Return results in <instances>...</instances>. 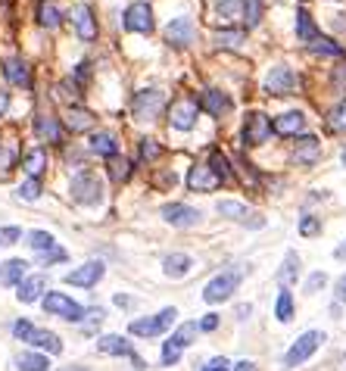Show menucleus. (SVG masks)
Segmentation results:
<instances>
[{
    "label": "nucleus",
    "instance_id": "31",
    "mask_svg": "<svg viewBox=\"0 0 346 371\" xmlns=\"http://www.w3.org/2000/svg\"><path fill=\"white\" fill-rule=\"evenodd\" d=\"M131 172H135V162H131L128 156H113V160H106V175L113 184H125V181L131 178Z\"/></svg>",
    "mask_w": 346,
    "mask_h": 371
},
{
    "label": "nucleus",
    "instance_id": "4",
    "mask_svg": "<svg viewBox=\"0 0 346 371\" xmlns=\"http://www.w3.org/2000/svg\"><path fill=\"white\" fill-rule=\"evenodd\" d=\"M196 331H200V325H196V321H184L181 328H175V334H172L169 340L162 343V353H160V362H162V365H166V368L178 365V362H181V353H184L187 346L194 343Z\"/></svg>",
    "mask_w": 346,
    "mask_h": 371
},
{
    "label": "nucleus",
    "instance_id": "54",
    "mask_svg": "<svg viewBox=\"0 0 346 371\" xmlns=\"http://www.w3.org/2000/svg\"><path fill=\"white\" fill-rule=\"evenodd\" d=\"M196 325H200V331H216V328H218V315H216V312L203 315V319L196 321Z\"/></svg>",
    "mask_w": 346,
    "mask_h": 371
},
{
    "label": "nucleus",
    "instance_id": "19",
    "mask_svg": "<svg viewBox=\"0 0 346 371\" xmlns=\"http://www.w3.org/2000/svg\"><path fill=\"white\" fill-rule=\"evenodd\" d=\"M318 156H321V140L316 138V134H303V138L296 140V147H294V162L309 169V165L318 162Z\"/></svg>",
    "mask_w": 346,
    "mask_h": 371
},
{
    "label": "nucleus",
    "instance_id": "17",
    "mask_svg": "<svg viewBox=\"0 0 346 371\" xmlns=\"http://www.w3.org/2000/svg\"><path fill=\"white\" fill-rule=\"evenodd\" d=\"M44 297H47V275H41V272L28 275V278L19 284V290H16V299L26 306L38 303V299H44Z\"/></svg>",
    "mask_w": 346,
    "mask_h": 371
},
{
    "label": "nucleus",
    "instance_id": "16",
    "mask_svg": "<svg viewBox=\"0 0 346 371\" xmlns=\"http://www.w3.org/2000/svg\"><path fill=\"white\" fill-rule=\"evenodd\" d=\"M218 184H222V181L212 175V169L206 162H196L194 169L187 172V187H191L194 194H212Z\"/></svg>",
    "mask_w": 346,
    "mask_h": 371
},
{
    "label": "nucleus",
    "instance_id": "39",
    "mask_svg": "<svg viewBox=\"0 0 346 371\" xmlns=\"http://www.w3.org/2000/svg\"><path fill=\"white\" fill-rule=\"evenodd\" d=\"M41 194H44L41 178H26V181L19 184V191H16V196H19V200H26V203H35Z\"/></svg>",
    "mask_w": 346,
    "mask_h": 371
},
{
    "label": "nucleus",
    "instance_id": "42",
    "mask_svg": "<svg viewBox=\"0 0 346 371\" xmlns=\"http://www.w3.org/2000/svg\"><path fill=\"white\" fill-rule=\"evenodd\" d=\"M274 315H278V321H287L294 319V297H290V290H281L278 294V303H274Z\"/></svg>",
    "mask_w": 346,
    "mask_h": 371
},
{
    "label": "nucleus",
    "instance_id": "32",
    "mask_svg": "<svg viewBox=\"0 0 346 371\" xmlns=\"http://www.w3.org/2000/svg\"><path fill=\"white\" fill-rule=\"evenodd\" d=\"M22 169H26L28 178H41L47 169V150L44 147H31L26 156H22Z\"/></svg>",
    "mask_w": 346,
    "mask_h": 371
},
{
    "label": "nucleus",
    "instance_id": "14",
    "mask_svg": "<svg viewBox=\"0 0 346 371\" xmlns=\"http://www.w3.org/2000/svg\"><path fill=\"white\" fill-rule=\"evenodd\" d=\"M196 38V28H194V19L191 16H178L166 26V41L172 47H191Z\"/></svg>",
    "mask_w": 346,
    "mask_h": 371
},
{
    "label": "nucleus",
    "instance_id": "50",
    "mask_svg": "<svg viewBox=\"0 0 346 371\" xmlns=\"http://www.w3.org/2000/svg\"><path fill=\"white\" fill-rule=\"evenodd\" d=\"M69 259V253L62 250V247H53L50 253H44L41 256V265H57V262H66Z\"/></svg>",
    "mask_w": 346,
    "mask_h": 371
},
{
    "label": "nucleus",
    "instance_id": "28",
    "mask_svg": "<svg viewBox=\"0 0 346 371\" xmlns=\"http://www.w3.org/2000/svg\"><path fill=\"white\" fill-rule=\"evenodd\" d=\"M35 134L41 140H47V144H62V125L57 116H38L35 119Z\"/></svg>",
    "mask_w": 346,
    "mask_h": 371
},
{
    "label": "nucleus",
    "instance_id": "49",
    "mask_svg": "<svg viewBox=\"0 0 346 371\" xmlns=\"http://www.w3.org/2000/svg\"><path fill=\"white\" fill-rule=\"evenodd\" d=\"M216 41L222 44V47H240V41H243V31H238V28L218 31V35H216Z\"/></svg>",
    "mask_w": 346,
    "mask_h": 371
},
{
    "label": "nucleus",
    "instance_id": "60",
    "mask_svg": "<svg viewBox=\"0 0 346 371\" xmlns=\"http://www.w3.org/2000/svg\"><path fill=\"white\" fill-rule=\"evenodd\" d=\"M334 256H337V259H346V240H343V243H340V247H337V250H334Z\"/></svg>",
    "mask_w": 346,
    "mask_h": 371
},
{
    "label": "nucleus",
    "instance_id": "25",
    "mask_svg": "<svg viewBox=\"0 0 346 371\" xmlns=\"http://www.w3.org/2000/svg\"><path fill=\"white\" fill-rule=\"evenodd\" d=\"M200 106L206 109L209 116H216V119H222V116L231 113V97L222 91H216V88H209V91H203V97H200Z\"/></svg>",
    "mask_w": 346,
    "mask_h": 371
},
{
    "label": "nucleus",
    "instance_id": "27",
    "mask_svg": "<svg viewBox=\"0 0 346 371\" xmlns=\"http://www.w3.org/2000/svg\"><path fill=\"white\" fill-rule=\"evenodd\" d=\"M94 113H88V109H82V106H69L66 109V116H62V125H66L72 134H82V131H91L94 128Z\"/></svg>",
    "mask_w": 346,
    "mask_h": 371
},
{
    "label": "nucleus",
    "instance_id": "52",
    "mask_svg": "<svg viewBox=\"0 0 346 371\" xmlns=\"http://www.w3.org/2000/svg\"><path fill=\"white\" fill-rule=\"evenodd\" d=\"M325 281H328V275L325 272H316L309 281H306V294H318V287H325Z\"/></svg>",
    "mask_w": 346,
    "mask_h": 371
},
{
    "label": "nucleus",
    "instance_id": "20",
    "mask_svg": "<svg viewBox=\"0 0 346 371\" xmlns=\"http://www.w3.org/2000/svg\"><path fill=\"white\" fill-rule=\"evenodd\" d=\"M97 353H104V356L131 359V356H135V346H131V340H128V337H122V334H104L97 340Z\"/></svg>",
    "mask_w": 346,
    "mask_h": 371
},
{
    "label": "nucleus",
    "instance_id": "47",
    "mask_svg": "<svg viewBox=\"0 0 346 371\" xmlns=\"http://www.w3.org/2000/svg\"><path fill=\"white\" fill-rule=\"evenodd\" d=\"M328 122H331V128H334V131H346V100H343V104H337V106L331 109Z\"/></svg>",
    "mask_w": 346,
    "mask_h": 371
},
{
    "label": "nucleus",
    "instance_id": "56",
    "mask_svg": "<svg viewBox=\"0 0 346 371\" xmlns=\"http://www.w3.org/2000/svg\"><path fill=\"white\" fill-rule=\"evenodd\" d=\"M116 306H122V309H131L135 306V297H125V294H116V299H113Z\"/></svg>",
    "mask_w": 346,
    "mask_h": 371
},
{
    "label": "nucleus",
    "instance_id": "41",
    "mask_svg": "<svg viewBox=\"0 0 346 371\" xmlns=\"http://www.w3.org/2000/svg\"><path fill=\"white\" fill-rule=\"evenodd\" d=\"M138 156H140V162H147V165H150V162H156V160H160V156H162V147H160V140H153V138H144V140H140V144H138Z\"/></svg>",
    "mask_w": 346,
    "mask_h": 371
},
{
    "label": "nucleus",
    "instance_id": "3",
    "mask_svg": "<svg viewBox=\"0 0 346 371\" xmlns=\"http://www.w3.org/2000/svg\"><path fill=\"white\" fill-rule=\"evenodd\" d=\"M41 303H44V312L53 315V319H62V321H69V325H82V321H84V306L75 303L69 294L50 290Z\"/></svg>",
    "mask_w": 346,
    "mask_h": 371
},
{
    "label": "nucleus",
    "instance_id": "8",
    "mask_svg": "<svg viewBox=\"0 0 346 371\" xmlns=\"http://www.w3.org/2000/svg\"><path fill=\"white\" fill-rule=\"evenodd\" d=\"M160 216H162V222L172 228H194V225H200L203 212L187 206V203H166V206L160 209Z\"/></svg>",
    "mask_w": 346,
    "mask_h": 371
},
{
    "label": "nucleus",
    "instance_id": "34",
    "mask_svg": "<svg viewBox=\"0 0 346 371\" xmlns=\"http://www.w3.org/2000/svg\"><path fill=\"white\" fill-rule=\"evenodd\" d=\"M296 278H300V256H296L294 250H287L284 262L278 268V281L287 287V284H296Z\"/></svg>",
    "mask_w": 346,
    "mask_h": 371
},
{
    "label": "nucleus",
    "instance_id": "40",
    "mask_svg": "<svg viewBox=\"0 0 346 371\" xmlns=\"http://www.w3.org/2000/svg\"><path fill=\"white\" fill-rule=\"evenodd\" d=\"M216 13L222 16L225 22L243 19V0H218V4H216Z\"/></svg>",
    "mask_w": 346,
    "mask_h": 371
},
{
    "label": "nucleus",
    "instance_id": "45",
    "mask_svg": "<svg viewBox=\"0 0 346 371\" xmlns=\"http://www.w3.org/2000/svg\"><path fill=\"white\" fill-rule=\"evenodd\" d=\"M296 228H300L303 238H316V234H321V218L318 216H303Z\"/></svg>",
    "mask_w": 346,
    "mask_h": 371
},
{
    "label": "nucleus",
    "instance_id": "6",
    "mask_svg": "<svg viewBox=\"0 0 346 371\" xmlns=\"http://www.w3.org/2000/svg\"><path fill=\"white\" fill-rule=\"evenodd\" d=\"M240 278H243L240 268H228V272L216 275V278L203 287V299H206V303H225V299H231L234 290L240 287Z\"/></svg>",
    "mask_w": 346,
    "mask_h": 371
},
{
    "label": "nucleus",
    "instance_id": "12",
    "mask_svg": "<svg viewBox=\"0 0 346 371\" xmlns=\"http://www.w3.org/2000/svg\"><path fill=\"white\" fill-rule=\"evenodd\" d=\"M272 134V119L265 113H250L247 122H243V144L247 147H259L265 144Z\"/></svg>",
    "mask_w": 346,
    "mask_h": 371
},
{
    "label": "nucleus",
    "instance_id": "61",
    "mask_svg": "<svg viewBox=\"0 0 346 371\" xmlns=\"http://www.w3.org/2000/svg\"><path fill=\"white\" fill-rule=\"evenodd\" d=\"M60 371H88L84 365H66V368H60Z\"/></svg>",
    "mask_w": 346,
    "mask_h": 371
},
{
    "label": "nucleus",
    "instance_id": "51",
    "mask_svg": "<svg viewBox=\"0 0 346 371\" xmlns=\"http://www.w3.org/2000/svg\"><path fill=\"white\" fill-rule=\"evenodd\" d=\"M331 84H334V91L346 94V62H340V66L334 69V75H331Z\"/></svg>",
    "mask_w": 346,
    "mask_h": 371
},
{
    "label": "nucleus",
    "instance_id": "55",
    "mask_svg": "<svg viewBox=\"0 0 346 371\" xmlns=\"http://www.w3.org/2000/svg\"><path fill=\"white\" fill-rule=\"evenodd\" d=\"M334 297H337V303H346V275H340V278H337Z\"/></svg>",
    "mask_w": 346,
    "mask_h": 371
},
{
    "label": "nucleus",
    "instance_id": "36",
    "mask_svg": "<svg viewBox=\"0 0 346 371\" xmlns=\"http://www.w3.org/2000/svg\"><path fill=\"white\" fill-rule=\"evenodd\" d=\"M209 169H212V175H216L218 181H231V160L222 153V150H212L209 153Z\"/></svg>",
    "mask_w": 346,
    "mask_h": 371
},
{
    "label": "nucleus",
    "instance_id": "53",
    "mask_svg": "<svg viewBox=\"0 0 346 371\" xmlns=\"http://www.w3.org/2000/svg\"><path fill=\"white\" fill-rule=\"evenodd\" d=\"M203 371H231V362H228L225 356H216V359H209L206 365H203Z\"/></svg>",
    "mask_w": 346,
    "mask_h": 371
},
{
    "label": "nucleus",
    "instance_id": "5",
    "mask_svg": "<svg viewBox=\"0 0 346 371\" xmlns=\"http://www.w3.org/2000/svg\"><path fill=\"white\" fill-rule=\"evenodd\" d=\"M162 106H166V91L144 88V91L135 94V100H131V116H135L138 122H153L156 116L162 113Z\"/></svg>",
    "mask_w": 346,
    "mask_h": 371
},
{
    "label": "nucleus",
    "instance_id": "59",
    "mask_svg": "<svg viewBox=\"0 0 346 371\" xmlns=\"http://www.w3.org/2000/svg\"><path fill=\"white\" fill-rule=\"evenodd\" d=\"M234 371H259V368H256V362L243 359V362H238V365H234Z\"/></svg>",
    "mask_w": 346,
    "mask_h": 371
},
{
    "label": "nucleus",
    "instance_id": "30",
    "mask_svg": "<svg viewBox=\"0 0 346 371\" xmlns=\"http://www.w3.org/2000/svg\"><path fill=\"white\" fill-rule=\"evenodd\" d=\"M13 362L19 371H50V356H44L38 350H22Z\"/></svg>",
    "mask_w": 346,
    "mask_h": 371
},
{
    "label": "nucleus",
    "instance_id": "7",
    "mask_svg": "<svg viewBox=\"0 0 346 371\" xmlns=\"http://www.w3.org/2000/svg\"><path fill=\"white\" fill-rule=\"evenodd\" d=\"M325 343V334L321 331H306L303 337H296L294 346L287 350V356H284V368H296V365H303L306 359H312L316 356V350Z\"/></svg>",
    "mask_w": 346,
    "mask_h": 371
},
{
    "label": "nucleus",
    "instance_id": "44",
    "mask_svg": "<svg viewBox=\"0 0 346 371\" xmlns=\"http://www.w3.org/2000/svg\"><path fill=\"white\" fill-rule=\"evenodd\" d=\"M35 328H38L35 321H28V319H16L10 331H13V337H16V340L28 343V340H31V334H35Z\"/></svg>",
    "mask_w": 346,
    "mask_h": 371
},
{
    "label": "nucleus",
    "instance_id": "15",
    "mask_svg": "<svg viewBox=\"0 0 346 371\" xmlns=\"http://www.w3.org/2000/svg\"><path fill=\"white\" fill-rule=\"evenodd\" d=\"M72 26H75V35L82 38V41H94V38H97V19H94V10L88 4L72 6Z\"/></svg>",
    "mask_w": 346,
    "mask_h": 371
},
{
    "label": "nucleus",
    "instance_id": "10",
    "mask_svg": "<svg viewBox=\"0 0 346 371\" xmlns=\"http://www.w3.org/2000/svg\"><path fill=\"white\" fill-rule=\"evenodd\" d=\"M104 275H106V265L100 262V259H91V262H84V265L72 268V272L66 275V284L88 290V287H97V284L104 281Z\"/></svg>",
    "mask_w": 346,
    "mask_h": 371
},
{
    "label": "nucleus",
    "instance_id": "11",
    "mask_svg": "<svg viewBox=\"0 0 346 371\" xmlns=\"http://www.w3.org/2000/svg\"><path fill=\"white\" fill-rule=\"evenodd\" d=\"M296 84H300V78H296V72L290 66H272L262 88H265V94H294Z\"/></svg>",
    "mask_w": 346,
    "mask_h": 371
},
{
    "label": "nucleus",
    "instance_id": "24",
    "mask_svg": "<svg viewBox=\"0 0 346 371\" xmlns=\"http://www.w3.org/2000/svg\"><path fill=\"white\" fill-rule=\"evenodd\" d=\"M4 75H6V82H10V84H16V88H31V69H28L26 60L6 57V62H4Z\"/></svg>",
    "mask_w": 346,
    "mask_h": 371
},
{
    "label": "nucleus",
    "instance_id": "1",
    "mask_svg": "<svg viewBox=\"0 0 346 371\" xmlns=\"http://www.w3.org/2000/svg\"><path fill=\"white\" fill-rule=\"evenodd\" d=\"M178 319V309L175 306H166V309H160L156 315H147V319H135L128 325V334L131 337H140V340H153V337H162L166 331L175 325Z\"/></svg>",
    "mask_w": 346,
    "mask_h": 371
},
{
    "label": "nucleus",
    "instance_id": "22",
    "mask_svg": "<svg viewBox=\"0 0 346 371\" xmlns=\"http://www.w3.org/2000/svg\"><path fill=\"white\" fill-rule=\"evenodd\" d=\"M303 128H306V116L296 113V109L274 116V122H272V131L281 134V138H294V134H300Z\"/></svg>",
    "mask_w": 346,
    "mask_h": 371
},
{
    "label": "nucleus",
    "instance_id": "62",
    "mask_svg": "<svg viewBox=\"0 0 346 371\" xmlns=\"http://www.w3.org/2000/svg\"><path fill=\"white\" fill-rule=\"evenodd\" d=\"M340 160H343V165H346V147L340 150Z\"/></svg>",
    "mask_w": 346,
    "mask_h": 371
},
{
    "label": "nucleus",
    "instance_id": "21",
    "mask_svg": "<svg viewBox=\"0 0 346 371\" xmlns=\"http://www.w3.org/2000/svg\"><path fill=\"white\" fill-rule=\"evenodd\" d=\"M28 346H31V350H38V353H44V356H60V353H62L60 334H53V331H47V328H35Z\"/></svg>",
    "mask_w": 346,
    "mask_h": 371
},
{
    "label": "nucleus",
    "instance_id": "13",
    "mask_svg": "<svg viewBox=\"0 0 346 371\" xmlns=\"http://www.w3.org/2000/svg\"><path fill=\"white\" fill-rule=\"evenodd\" d=\"M196 113H200V104H196V100H191V97L178 100V104H172V109H169V125L178 131H191L196 125Z\"/></svg>",
    "mask_w": 346,
    "mask_h": 371
},
{
    "label": "nucleus",
    "instance_id": "26",
    "mask_svg": "<svg viewBox=\"0 0 346 371\" xmlns=\"http://www.w3.org/2000/svg\"><path fill=\"white\" fill-rule=\"evenodd\" d=\"M191 268H194V259L187 256V253H169V256L162 259V275H166V278H172V281L184 278Z\"/></svg>",
    "mask_w": 346,
    "mask_h": 371
},
{
    "label": "nucleus",
    "instance_id": "46",
    "mask_svg": "<svg viewBox=\"0 0 346 371\" xmlns=\"http://www.w3.org/2000/svg\"><path fill=\"white\" fill-rule=\"evenodd\" d=\"M309 50H312V53H325V57H340V53H343L340 44H331L328 38H318V41H312Z\"/></svg>",
    "mask_w": 346,
    "mask_h": 371
},
{
    "label": "nucleus",
    "instance_id": "2",
    "mask_svg": "<svg viewBox=\"0 0 346 371\" xmlns=\"http://www.w3.org/2000/svg\"><path fill=\"white\" fill-rule=\"evenodd\" d=\"M69 194H72L78 206H97V203H104V181L94 175L91 169H82L69 181Z\"/></svg>",
    "mask_w": 346,
    "mask_h": 371
},
{
    "label": "nucleus",
    "instance_id": "38",
    "mask_svg": "<svg viewBox=\"0 0 346 371\" xmlns=\"http://www.w3.org/2000/svg\"><path fill=\"white\" fill-rule=\"evenodd\" d=\"M19 165V147L13 140H0V172H13Z\"/></svg>",
    "mask_w": 346,
    "mask_h": 371
},
{
    "label": "nucleus",
    "instance_id": "29",
    "mask_svg": "<svg viewBox=\"0 0 346 371\" xmlns=\"http://www.w3.org/2000/svg\"><path fill=\"white\" fill-rule=\"evenodd\" d=\"M91 153L104 156V160H113V156H119V140H116V134H109V131L91 134Z\"/></svg>",
    "mask_w": 346,
    "mask_h": 371
},
{
    "label": "nucleus",
    "instance_id": "23",
    "mask_svg": "<svg viewBox=\"0 0 346 371\" xmlns=\"http://www.w3.org/2000/svg\"><path fill=\"white\" fill-rule=\"evenodd\" d=\"M28 278V262L26 259H6L0 265V287H19Z\"/></svg>",
    "mask_w": 346,
    "mask_h": 371
},
{
    "label": "nucleus",
    "instance_id": "48",
    "mask_svg": "<svg viewBox=\"0 0 346 371\" xmlns=\"http://www.w3.org/2000/svg\"><path fill=\"white\" fill-rule=\"evenodd\" d=\"M22 240V228L19 225H4L0 228V243L4 247H13V243H19Z\"/></svg>",
    "mask_w": 346,
    "mask_h": 371
},
{
    "label": "nucleus",
    "instance_id": "43",
    "mask_svg": "<svg viewBox=\"0 0 346 371\" xmlns=\"http://www.w3.org/2000/svg\"><path fill=\"white\" fill-rule=\"evenodd\" d=\"M259 19H262V0H243V22H247V28L259 26Z\"/></svg>",
    "mask_w": 346,
    "mask_h": 371
},
{
    "label": "nucleus",
    "instance_id": "9",
    "mask_svg": "<svg viewBox=\"0 0 346 371\" xmlns=\"http://www.w3.org/2000/svg\"><path fill=\"white\" fill-rule=\"evenodd\" d=\"M122 26L125 31H135V35H150L153 31V10H150V4H131L128 10H125L122 16Z\"/></svg>",
    "mask_w": 346,
    "mask_h": 371
},
{
    "label": "nucleus",
    "instance_id": "33",
    "mask_svg": "<svg viewBox=\"0 0 346 371\" xmlns=\"http://www.w3.org/2000/svg\"><path fill=\"white\" fill-rule=\"evenodd\" d=\"M296 38H300L303 44H312V41H318V28H316V22H312V16L306 13V10H296Z\"/></svg>",
    "mask_w": 346,
    "mask_h": 371
},
{
    "label": "nucleus",
    "instance_id": "18",
    "mask_svg": "<svg viewBox=\"0 0 346 371\" xmlns=\"http://www.w3.org/2000/svg\"><path fill=\"white\" fill-rule=\"evenodd\" d=\"M216 212H218V216H225V218H231V222L250 225V228H262L265 225V218H250V209L243 206V203H238V200H218Z\"/></svg>",
    "mask_w": 346,
    "mask_h": 371
},
{
    "label": "nucleus",
    "instance_id": "35",
    "mask_svg": "<svg viewBox=\"0 0 346 371\" xmlns=\"http://www.w3.org/2000/svg\"><path fill=\"white\" fill-rule=\"evenodd\" d=\"M28 247L31 253H38V256H44V253H50L53 247H57V240H53L50 231H44V228H35V231H28Z\"/></svg>",
    "mask_w": 346,
    "mask_h": 371
},
{
    "label": "nucleus",
    "instance_id": "37",
    "mask_svg": "<svg viewBox=\"0 0 346 371\" xmlns=\"http://www.w3.org/2000/svg\"><path fill=\"white\" fill-rule=\"evenodd\" d=\"M62 22V10L57 4H50V0H47V4H41L38 6V26H44V28H57Z\"/></svg>",
    "mask_w": 346,
    "mask_h": 371
},
{
    "label": "nucleus",
    "instance_id": "58",
    "mask_svg": "<svg viewBox=\"0 0 346 371\" xmlns=\"http://www.w3.org/2000/svg\"><path fill=\"white\" fill-rule=\"evenodd\" d=\"M250 312H253V306H250V303H240V306H238V321L250 319Z\"/></svg>",
    "mask_w": 346,
    "mask_h": 371
},
{
    "label": "nucleus",
    "instance_id": "57",
    "mask_svg": "<svg viewBox=\"0 0 346 371\" xmlns=\"http://www.w3.org/2000/svg\"><path fill=\"white\" fill-rule=\"evenodd\" d=\"M6 109H10V91L0 88V116H6Z\"/></svg>",
    "mask_w": 346,
    "mask_h": 371
}]
</instances>
